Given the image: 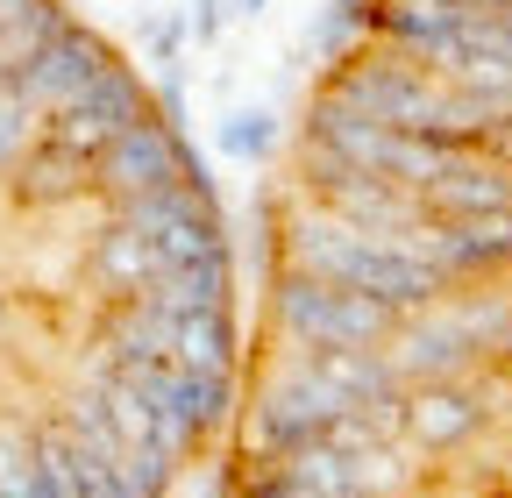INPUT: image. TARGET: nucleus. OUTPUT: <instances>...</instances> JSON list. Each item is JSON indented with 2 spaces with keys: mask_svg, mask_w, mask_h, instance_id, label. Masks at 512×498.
<instances>
[{
  "mask_svg": "<svg viewBox=\"0 0 512 498\" xmlns=\"http://www.w3.org/2000/svg\"><path fill=\"white\" fill-rule=\"evenodd\" d=\"M313 93H328L335 107H349V114H363V121H384V129L448 143V150H470L484 121H498L484 100L456 93L448 79H434L427 65H413V57L392 50V43H363L356 57L328 65Z\"/></svg>",
  "mask_w": 512,
  "mask_h": 498,
  "instance_id": "2",
  "label": "nucleus"
},
{
  "mask_svg": "<svg viewBox=\"0 0 512 498\" xmlns=\"http://www.w3.org/2000/svg\"><path fill=\"white\" fill-rule=\"evenodd\" d=\"M43 129H50V121L15 93V86H0V193H8V178H15V164L43 143Z\"/></svg>",
  "mask_w": 512,
  "mask_h": 498,
  "instance_id": "17",
  "label": "nucleus"
},
{
  "mask_svg": "<svg viewBox=\"0 0 512 498\" xmlns=\"http://www.w3.org/2000/svg\"><path fill=\"white\" fill-rule=\"evenodd\" d=\"M363 43H377V0H328V8L313 15V36H306L320 72L342 65V57H356Z\"/></svg>",
  "mask_w": 512,
  "mask_h": 498,
  "instance_id": "16",
  "label": "nucleus"
},
{
  "mask_svg": "<svg viewBox=\"0 0 512 498\" xmlns=\"http://www.w3.org/2000/svg\"><path fill=\"white\" fill-rule=\"evenodd\" d=\"M427 484H434V477H427ZM420 498H427V491H420Z\"/></svg>",
  "mask_w": 512,
  "mask_h": 498,
  "instance_id": "22",
  "label": "nucleus"
},
{
  "mask_svg": "<svg viewBox=\"0 0 512 498\" xmlns=\"http://www.w3.org/2000/svg\"><path fill=\"white\" fill-rule=\"evenodd\" d=\"M8 200L15 214H57V207H79V200H93V164L79 157V150H64L57 136H43L22 164H15V178H8Z\"/></svg>",
  "mask_w": 512,
  "mask_h": 498,
  "instance_id": "12",
  "label": "nucleus"
},
{
  "mask_svg": "<svg viewBox=\"0 0 512 498\" xmlns=\"http://www.w3.org/2000/svg\"><path fill=\"white\" fill-rule=\"evenodd\" d=\"M185 15H164V22H150V65H164V72H178V50H185Z\"/></svg>",
  "mask_w": 512,
  "mask_h": 498,
  "instance_id": "19",
  "label": "nucleus"
},
{
  "mask_svg": "<svg viewBox=\"0 0 512 498\" xmlns=\"http://www.w3.org/2000/svg\"><path fill=\"white\" fill-rule=\"evenodd\" d=\"M271 8V0H235V15H264Z\"/></svg>",
  "mask_w": 512,
  "mask_h": 498,
  "instance_id": "20",
  "label": "nucleus"
},
{
  "mask_svg": "<svg viewBox=\"0 0 512 498\" xmlns=\"http://www.w3.org/2000/svg\"><path fill=\"white\" fill-rule=\"evenodd\" d=\"M107 65H114V43L72 15V22H64V29H57V36H50V43L29 57V65H22L15 93H22V100H29L43 121H57V114L72 107V100H79V93H86V86H93Z\"/></svg>",
  "mask_w": 512,
  "mask_h": 498,
  "instance_id": "9",
  "label": "nucleus"
},
{
  "mask_svg": "<svg viewBox=\"0 0 512 498\" xmlns=\"http://www.w3.org/2000/svg\"><path fill=\"white\" fill-rule=\"evenodd\" d=\"M384 363H392V378L399 392H420V385H470L484 378V349L470 342L463 314H456V299H441L427 306V314H406L392 328V342H384Z\"/></svg>",
  "mask_w": 512,
  "mask_h": 498,
  "instance_id": "7",
  "label": "nucleus"
},
{
  "mask_svg": "<svg viewBox=\"0 0 512 498\" xmlns=\"http://www.w3.org/2000/svg\"><path fill=\"white\" fill-rule=\"evenodd\" d=\"M185 178H207L200 157H192V143H185V121L150 114V121H136V129H128L114 150L93 157V200L114 214V207H136V200L178 193Z\"/></svg>",
  "mask_w": 512,
  "mask_h": 498,
  "instance_id": "5",
  "label": "nucleus"
},
{
  "mask_svg": "<svg viewBox=\"0 0 512 498\" xmlns=\"http://www.w3.org/2000/svg\"><path fill=\"white\" fill-rule=\"evenodd\" d=\"M178 370H192V378H242V328H235V314L178 321Z\"/></svg>",
  "mask_w": 512,
  "mask_h": 498,
  "instance_id": "15",
  "label": "nucleus"
},
{
  "mask_svg": "<svg viewBox=\"0 0 512 498\" xmlns=\"http://www.w3.org/2000/svg\"><path fill=\"white\" fill-rule=\"evenodd\" d=\"M392 328H399L392 306L271 264V285H264V335L271 342H285V349H384Z\"/></svg>",
  "mask_w": 512,
  "mask_h": 498,
  "instance_id": "3",
  "label": "nucleus"
},
{
  "mask_svg": "<svg viewBox=\"0 0 512 498\" xmlns=\"http://www.w3.org/2000/svg\"><path fill=\"white\" fill-rule=\"evenodd\" d=\"M271 264L285 271H306L320 285H342V292H363L377 306H392V314H427V306H441L448 285L441 271H427L420 257H406L399 235H370V228H349L342 214L313 207V200H278L271 207Z\"/></svg>",
  "mask_w": 512,
  "mask_h": 498,
  "instance_id": "1",
  "label": "nucleus"
},
{
  "mask_svg": "<svg viewBox=\"0 0 512 498\" xmlns=\"http://www.w3.org/2000/svg\"><path fill=\"white\" fill-rule=\"evenodd\" d=\"M0 342H8V292H0Z\"/></svg>",
  "mask_w": 512,
  "mask_h": 498,
  "instance_id": "21",
  "label": "nucleus"
},
{
  "mask_svg": "<svg viewBox=\"0 0 512 498\" xmlns=\"http://www.w3.org/2000/svg\"><path fill=\"white\" fill-rule=\"evenodd\" d=\"M299 143H320V150H335L342 164L384 178V185H406V193H420L427 178L448 171V143H427V136H406V129H384V121H363L349 107H335L328 93H306L299 107Z\"/></svg>",
  "mask_w": 512,
  "mask_h": 498,
  "instance_id": "4",
  "label": "nucleus"
},
{
  "mask_svg": "<svg viewBox=\"0 0 512 498\" xmlns=\"http://www.w3.org/2000/svg\"><path fill=\"white\" fill-rule=\"evenodd\" d=\"M157 249L143 242V235H128L121 221H107L93 242H86V285L107 299V306H128V299H143L150 285H157Z\"/></svg>",
  "mask_w": 512,
  "mask_h": 498,
  "instance_id": "13",
  "label": "nucleus"
},
{
  "mask_svg": "<svg viewBox=\"0 0 512 498\" xmlns=\"http://www.w3.org/2000/svg\"><path fill=\"white\" fill-rule=\"evenodd\" d=\"M491 434V413H484V392L477 378L470 385H420L406 392V449L413 456H463Z\"/></svg>",
  "mask_w": 512,
  "mask_h": 498,
  "instance_id": "10",
  "label": "nucleus"
},
{
  "mask_svg": "<svg viewBox=\"0 0 512 498\" xmlns=\"http://www.w3.org/2000/svg\"><path fill=\"white\" fill-rule=\"evenodd\" d=\"M157 114V93H150V79L136 72V65H121V57H114V65L72 100V107H64L57 121H50V129L43 136H57L64 150H79L86 164L100 157V150H114L128 129H136V121H150Z\"/></svg>",
  "mask_w": 512,
  "mask_h": 498,
  "instance_id": "8",
  "label": "nucleus"
},
{
  "mask_svg": "<svg viewBox=\"0 0 512 498\" xmlns=\"http://www.w3.org/2000/svg\"><path fill=\"white\" fill-rule=\"evenodd\" d=\"M143 306L171 321H192V314H235V257L228 264H178V271H157V285L143 292Z\"/></svg>",
  "mask_w": 512,
  "mask_h": 498,
  "instance_id": "14",
  "label": "nucleus"
},
{
  "mask_svg": "<svg viewBox=\"0 0 512 498\" xmlns=\"http://www.w3.org/2000/svg\"><path fill=\"white\" fill-rule=\"evenodd\" d=\"M420 207L434 221H477V214H512V164H491L477 150H456L441 178L420 185Z\"/></svg>",
  "mask_w": 512,
  "mask_h": 498,
  "instance_id": "11",
  "label": "nucleus"
},
{
  "mask_svg": "<svg viewBox=\"0 0 512 498\" xmlns=\"http://www.w3.org/2000/svg\"><path fill=\"white\" fill-rule=\"evenodd\" d=\"M221 150H228L235 164H271V150H278V114H264V107L228 114V121H221Z\"/></svg>",
  "mask_w": 512,
  "mask_h": 498,
  "instance_id": "18",
  "label": "nucleus"
},
{
  "mask_svg": "<svg viewBox=\"0 0 512 498\" xmlns=\"http://www.w3.org/2000/svg\"><path fill=\"white\" fill-rule=\"evenodd\" d=\"M107 221H121L128 235H143L157 249V264L178 271V264H228L235 242H228V214L214 200L207 178H185L178 193H157V200H136V207H114Z\"/></svg>",
  "mask_w": 512,
  "mask_h": 498,
  "instance_id": "6",
  "label": "nucleus"
}]
</instances>
